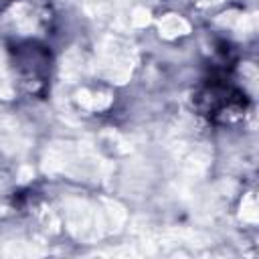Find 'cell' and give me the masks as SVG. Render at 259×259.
Masks as SVG:
<instances>
[{
	"label": "cell",
	"mask_w": 259,
	"mask_h": 259,
	"mask_svg": "<svg viewBox=\"0 0 259 259\" xmlns=\"http://www.w3.org/2000/svg\"><path fill=\"white\" fill-rule=\"evenodd\" d=\"M196 101L198 109L214 121L231 119L245 111V95L227 81H208Z\"/></svg>",
	"instance_id": "cell-1"
},
{
	"label": "cell",
	"mask_w": 259,
	"mask_h": 259,
	"mask_svg": "<svg viewBox=\"0 0 259 259\" xmlns=\"http://www.w3.org/2000/svg\"><path fill=\"white\" fill-rule=\"evenodd\" d=\"M47 65H49V53L42 51V47H36L34 42H26L24 47L16 49V67L26 79V83H45L47 79Z\"/></svg>",
	"instance_id": "cell-2"
}]
</instances>
